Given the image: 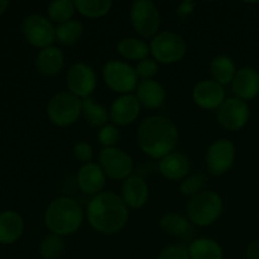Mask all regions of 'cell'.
<instances>
[{
  "label": "cell",
  "mask_w": 259,
  "mask_h": 259,
  "mask_svg": "<svg viewBox=\"0 0 259 259\" xmlns=\"http://www.w3.org/2000/svg\"><path fill=\"white\" fill-rule=\"evenodd\" d=\"M86 217L91 227L103 234H115L126 225L128 206L115 192H100L89 201Z\"/></svg>",
  "instance_id": "1"
},
{
  "label": "cell",
  "mask_w": 259,
  "mask_h": 259,
  "mask_svg": "<svg viewBox=\"0 0 259 259\" xmlns=\"http://www.w3.org/2000/svg\"><path fill=\"white\" fill-rule=\"evenodd\" d=\"M137 141L147 156L161 159L174 152L179 141V131L166 116L151 115L139 124Z\"/></svg>",
  "instance_id": "2"
},
{
  "label": "cell",
  "mask_w": 259,
  "mask_h": 259,
  "mask_svg": "<svg viewBox=\"0 0 259 259\" xmlns=\"http://www.w3.org/2000/svg\"><path fill=\"white\" fill-rule=\"evenodd\" d=\"M83 212L80 204L70 197H58L47 206L45 224L52 234L58 237L71 235L80 229Z\"/></svg>",
  "instance_id": "3"
},
{
  "label": "cell",
  "mask_w": 259,
  "mask_h": 259,
  "mask_svg": "<svg viewBox=\"0 0 259 259\" xmlns=\"http://www.w3.org/2000/svg\"><path fill=\"white\" fill-rule=\"evenodd\" d=\"M186 212L192 224L197 227H209L222 215L223 200L215 191H201L190 199Z\"/></svg>",
  "instance_id": "4"
},
{
  "label": "cell",
  "mask_w": 259,
  "mask_h": 259,
  "mask_svg": "<svg viewBox=\"0 0 259 259\" xmlns=\"http://www.w3.org/2000/svg\"><path fill=\"white\" fill-rule=\"evenodd\" d=\"M47 116L57 126L72 125L82 114V100L70 91H61L47 103Z\"/></svg>",
  "instance_id": "5"
},
{
  "label": "cell",
  "mask_w": 259,
  "mask_h": 259,
  "mask_svg": "<svg viewBox=\"0 0 259 259\" xmlns=\"http://www.w3.org/2000/svg\"><path fill=\"white\" fill-rule=\"evenodd\" d=\"M152 56L157 62L171 65L181 61L186 55V43L184 38L171 30L159 32L152 38L149 45Z\"/></svg>",
  "instance_id": "6"
},
{
  "label": "cell",
  "mask_w": 259,
  "mask_h": 259,
  "mask_svg": "<svg viewBox=\"0 0 259 259\" xmlns=\"http://www.w3.org/2000/svg\"><path fill=\"white\" fill-rule=\"evenodd\" d=\"M103 77L109 89L121 95L131 94L138 85L136 68L123 61H108L103 67Z\"/></svg>",
  "instance_id": "7"
},
{
  "label": "cell",
  "mask_w": 259,
  "mask_h": 259,
  "mask_svg": "<svg viewBox=\"0 0 259 259\" xmlns=\"http://www.w3.org/2000/svg\"><path fill=\"white\" fill-rule=\"evenodd\" d=\"M131 22L141 37L153 38L158 33L161 14L151 0H137L131 7Z\"/></svg>",
  "instance_id": "8"
},
{
  "label": "cell",
  "mask_w": 259,
  "mask_h": 259,
  "mask_svg": "<svg viewBox=\"0 0 259 259\" xmlns=\"http://www.w3.org/2000/svg\"><path fill=\"white\" fill-rule=\"evenodd\" d=\"M99 162L106 177L115 181L124 180L132 176L133 172V159L125 151L116 147L103 148L99 154Z\"/></svg>",
  "instance_id": "9"
},
{
  "label": "cell",
  "mask_w": 259,
  "mask_h": 259,
  "mask_svg": "<svg viewBox=\"0 0 259 259\" xmlns=\"http://www.w3.org/2000/svg\"><path fill=\"white\" fill-rule=\"evenodd\" d=\"M23 34L28 43L37 48H47L56 39V28L52 23L39 14H30L23 20Z\"/></svg>",
  "instance_id": "10"
},
{
  "label": "cell",
  "mask_w": 259,
  "mask_h": 259,
  "mask_svg": "<svg viewBox=\"0 0 259 259\" xmlns=\"http://www.w3.org/2000/svg\"><path fill=\"white\" fill-rule=\"evenodd\" d=\"M66 83L73 95L80 99L90 98L96 88V73L88 63H73L66 73Z\"/></svg>",
  "instance_id": "11"
},
{
  "label": "cell",
  "mask_w": 259,
  "mask_h": 259,
  "mask_svg": "<svg viewBox=\"0 0 259 259\" xmlns=\"http://www.w3.org/2000/svg\"><path fill=\"white\" fill-rule=\"evenodd\" d=\"M234 159L235 146L230 139H218L207 149L206 166L210 174L214 176H220L229 171Z\"/></svg>",
  "instance_id": "12"
},
{
  "label": "cell",
  "mask_w": 259,
  "mask_h": 259,
  "mask_svg": "<svg viewBox=\"0 0 259 259\" xmlns=\"http://www.w3.org/2000/svg\"><path fill=\"white\" fill-rule=\"evenodd\" d=\"M218 121L228 131H239L248 123L250 116L249 106L244 100L238 98H228L218 109Z\"/></svg>",
  "instance_id": "13"
},
{
  "label": "cell",
  "mask_w": 259,
  "mask_h": 259,
  "mask_svg": "<svg viewBox=\"0 0 259 259\" xmlns=\"http://www.w3.org/2000/svg\"><path fill=\"white\" fill-rule=\"evenodd\" d=\"M192 99L201 109L218 110L225 101V89L214 80H202L195 85Z\"/></svg>",
  "instance_id": "14"
},
{
  "label": "cell",
  "mask_w": 259,
  "mask_h": 259,
  "mask_svg": "<svg viewBox=\"0 0 259 259\" xmlns=\"http://www.w3.org/2000/svg\"><path fill=\"white\" fill-rule=\"evenodd\" d=\"M141 113V103L133 94H125L115 99L110 108V119L120 126L129 125L138 118Z\"/></svg>",
  "instance_id": "15"
},
{
  "label": "cell",
  "mask_w": 259,
  "mask_h": 259,
  "mask_svg": "<svg viewBox=\"0 0 259 259\" xmlns=\"http://www.w3.org/2000/svg\"><path fill=\"white\" fill-rule=\"evenodd\" d=\"M232 90L235 98L252 100L259 95V72L253 67H242L237 70L232 81Z\"/></svg>",
  "instance_id": "16"
},
{
  "label": "cell",
  "mask_w": 259,
  "mask_h": 259,
  "mask_svg": "<svg viewBox=\"0 0 259 259\" xmlns=\"http://www.w3.org/2000/svg\"><path fill=\"white\" fill-rule=\"evenodd\" d=\"M106 176L100 164L89 162L85 163L77 172V185L81 191L86 195L96 196L103 191L105 186Z\"/></svg>",
  "instance_id": "17"
},
{
  "label": "cell",
  "mask_w": 259,
  "mask_h": 259,
  "mask_svg": "<svg viewBox=\"0 0 259 259\" xmlns=\"http://www.w3.org/2000/svg\"><path fill=\"white\" fill-rule=\"evenodd\" d=\"M149 190L148 185L143 177L132 175L124 181L121 187V199L126 206L132 209H141L148 201Z\"/></svg>",
  "instance_id": "18"
},
{
  "label": "cell",
  "mask_w": 259,
  "mask_h": 259,
  "mask_svg": "<svg viewBox=\"0 0 259 259\" xmlns=\"http://www.w3.org/2000/svg\"><path fill=\"white\" fill-rule=\"evenodd\" d=\"M158 168L166 179L179 181V180H184L189 175L190 161L184 153L171 152L163 158L159 159Z\"/></svg>",
  "instance_id": "19"
},
{
  "label": "cell",
  "mask_w": 259,
  "mask_h": 259,
  "mask_svg": "<svg viewBox=\"0 0 259 259\" xmlns=\"http://www.w3.org/2000/svg\"><path fill=\"white\" fill-rule=\"evenodd\" d=\"M136 96L141 105L148 109H157L166 101V90L154 80H141L137 85Z\"/></svg>",
  "instance_id": "20"
},
{
  "label": "cell",
  "mask_w": 259,
  "mask_h": 259,
  "mask_svg": "<svg viewBox=\"0 0 259 259\" xmlns=\"http://www.w3.org/2000/svg\"><path fill=\"white\" fill-rule=\"evenodd\" d=\"M38 72L45 76H55L62 71L65 66V55L60 48L51 46L39 51L35 60Z\"/></svg>",
  "instance_id": "21"
},
{
  "label": "cell",
  "mask_w": 259,
  "mask_h": 259,
  "mask_svg": "<svg viewBox=\"0 0 259 259\" xmlns=\"http://www.w3.org/2000/svg\"><path fill=\"white\" fill-rule=\"evenodd\" d=\"M24 222L18 212L8 210L0 212V243L13 244L23 234Z\"/></svg>",
  "instance_id": "22"
},
{
  "label": "cell",
  "mask_w": 259,
  "mask_h": 259,
  "mask_svg": "<svg viewBox=\"0 0 259 259\" xmlns=\"http://www.w3.org/2000/svg\"><path fill=\"white\" fill-rule=\"evenodd\" d=\"M209 71L211 75V80L220 83L222 86H225L232 83L233 78L237 73V67H235V63L232 57L227 55H219L215 56L211 60Z\"/></svg>",
  "instance_id": "23"
},
{
  "label": "cell",
  "mask_w": 259,
  "mask_h": 259,
  "mask_svg": "<svg viewBox=\"0 0 259 259\" xmlns=\"http://www.w3.org/2000/svg\"><path fill=\"white\" fill-rule=\"evenodd\" d=\"M191 259H224V252L219 243L210 238L192 240L189 247Z\"/></svg>",
  "instance_id": "24"
},
{
  "label": "cell",
  "mask_w": 259,
  "mask_h": 259,
  "mask_svg": "<svg viewBox=\"0 0 259 259\" xmlns=\"http://www.w3.org/2000/svg\"><path fill=\"white\" fill-rule=\"evenodd\" d=\"M116 48H118L119 55L123 56L124 58L132 61H138V62L148 57V55L151 53L149 46L144 40L133 37H126L119 40Z\"/></svg>",
  "instance_id": "25"
},
{
  "label": "cell",
  "mask_w": 259,
  "mask_h": 259,
  "mask_svg": "<svg viewBox=\"0 0 259 259\" xmlns=\"http://www.w3.org/2000/svg\"><path fill=\"white\" fill-rule=\"evenodd\" d=\"M189 218H185L184 215L177 214V212H169L163 215L159 222V227L162 230L168 233L174 237H185L191 232V225H190Z\"/></svg>",
  "instance_id": "26"
},
{
  "label": "cell",
  "mask_w": 259,
  "mask_h": 259,
  "mask_svg": "<svg viewBox=\"0 0 259 259\" xmlns=\"http://www.w3.org/2000/svg\"><path fill=\"white\" fill-rule=\"evenodd\" d=\"M75 7L80 14L86 18H101L111 10L110 0H75Z\"/></svg>",
  "instance_id": "27"
},
{
  "label": "cell",
  "mask_w": 259,
  "mask_h": 259,
  "mask_svg": "<svg viewBox=\"0 0 259 259\" xmlns=\"http://www.w3.org/2000/svg\"><path fill=\"white\" fill-rule=\"evenodd\" d=\"M82 114L85 120L91 126L106 125L110 116V114L103 105L96 104L91 98H86L82 100Z\"/></svg>",
  "instance_id": "28"
},
{
  "label": "cell",
  "mask_w": 259,
  "mask_h": 259,
  "mask_svg": "<svg viewBox=\"0 0 259 259\" xmlns=\"http://www.w3.org/2000/svg\"><path fill=\"white\" fill-rule=\"evenodd\" d=\"M83 30L85 28L82 23L71 19L62 24H58V27L56 28V39L62 45H73L81 39Z\"/></svg>",
  "instance_id": "29"
},
{
  "label": "cell",
  "mask_w": 259,
  "mask_h": 259,
  "mask_svg": "<svg viewBox=\"0 0 259 259\" xmlns=\"http://www.w3.org/2000/svg\"><path fill=\"white\" fill-rule=\"evenodd\" d=\"M75 12V2H70V0H56L51 3L47 8V14L50 19L58 24L71 20Z\"/></svg>",
  "instance_id": "30"
},
{
  "label": "cell",
  "mask_w": 259,
  "mask_h": 259,
  "mask_svg": "<svg viewBox=\"0 0 259 259\" xmlns=\"http://www.w3.org/2000/svg\"><path fill=\"white\" fill-rule=\"evenodd\" d=\"M65 252V243L62 237L50 234L42 240L39 245V255L42 259H58Z\"/></svg>",
  "instance_id": "31"
},
{
  "label": "cell",
  "mask_w": 259,
  "mask_h": 259,
  "mask_svg": "<svg viewBox=\"0 0 259 259\" xmlns=\"http://www.w3.org/2000/svg\"><path fill=\"white\" fill-rule=\"evenodd\" d=\"M207 179L204 174H194L185 177L180 184V191L182 195L189 197L196 196L201 192L204 186L206 185Z\"/></svg>",
  "instance_id": "32"
},
{
  "label": "cell",
  "mask_w": 259,
  "mask_h": 259,
  "mask_svg": "<svg viewBox=\"0 0 259 259\" xmlns=\"http://www.w3.org/2000/svg\"><path fill=\"white\" fill-rule=\"evenodd\" d=\"M118 139L119 131L113 124H106V125L101 126L98 133V141L100 142L101 146H104V148L114 147L116 144V142H118Z\"/></svg>",
  "instance_id": "33"
},
{
  "label": "cell",
  "mask_w": 259,
  "mask_h": 259,
  "mask_svg": "<svg viewBox=\"0 0 259 259\" xmlns=\"http://www.w3.org/2000/svg\"><path fill=\"white\" fill-rule=\"evenodd\" d=\"M158 71V63L154 58H144L139 61L136 66V72L138 77H142V80H151Z\"/></svg>",
  "instance_id": "34"
},
{
  "label": "cell",
  "mask_w": 259,
  "mask_h": 259,
  "mask_svg": "<svg viewBox=\"0 0 259 259\" xmlns=\"http://www.w3.org/2000/svg\"><path fill=\"white\" fill-rule=\"evenodd\" d=\"M157 259H191L189 248L184 245H168L158 254Z\"/></svg>",
  "instance_id": "35"
},
{
  "label": "cell",
  "mask_w": 259,
  "mask_h": 259,
  "mask_svg": "<svg viewBox=\"0 0 259 259\" xmlns=\"http://www.w3.org/2000/svg\"><path fill=\"white\" fill-rule=\"evenodd\" d=\"M73 154H75L76 159H78L80 162L89 163L94 156L93 147L89 143H86V142H77L73 146Z\"/></svg>",
  "instance_id": "36"
},
{
  "label": "cell",
  "mask_w": 259,
  "mask_h": 259,
  "mask_svg": "<svg viewBox=\"0 0 259 259\" xmlns=\"http://www.w3.org/2000/svg\"><path fill=\"white\" fill-rule=\"evenodd\" d=\"M195 3L194 2H184L181 3V4L179 5V8H177V13H179L180 15H189L191 14L192 12H194L195 9Z\"/></svg>",
  "instance_id": "37"
},
{
  "label": "cell",
  "mask_w": 259,
  "mask_h": 259,
  "mask_svg": "<svg viewBox=\"0 0 259 259\" xmlns=\"http://www.w3.org/2000/svg\"><path fill=\"white\" fill-rule=\"evenodd\" d=\"M247 259H259V240H255L248 247Z\"/></svg>",
  "instance_id": "38"
},
{
  "label": "cell",
  "mask_w": 259,
  "mask_h": 259,
  "mask_svg": "<svg viewBox=\"0 0 259 259\" xmlns=\"http://www.w3.org/2000/svg\"><path fill=\"white\" fill-rule=\"evenodd\" d=\"M8 5H9V3H8L7 0H0V15L7 10Z\"/></svg>",
  "instance_id": "39"
}]
</instances>
